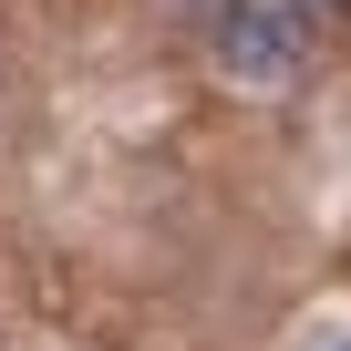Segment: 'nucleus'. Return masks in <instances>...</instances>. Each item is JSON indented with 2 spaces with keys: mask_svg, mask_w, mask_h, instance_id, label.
<instances>
[{
  "mask_svg": "<svg viewBox=\"0 0 351 351\" xmlns=\"http://www.w3.org/2000/svg\"><path fill=\"white\" fill-rule=\"evenodd\" d=\"M330 351H351V330H341V341H330Z\"/></svg>",
  "mask_w": 351,
  "mask_h": 351,
  "instance_id": "20e7f679",
  "label": "nucleus"
},
{
  "mask_svg": "<svg viewBox=\"0 0 351 351\" xmlns=\"http://www.w3.org/2000/svg\"><path fill=\"white\" fill-rule=\"evenodd\" d=\"M320 11H341V21H351V0H320Z\"/></svg>",
  "mask_w": 351,
  "mask_h": 351,
  "instance_id": "7ed1b4c3",
  "label": "nucleus"
},
{
  "mask_svg": "<svg viewBox=\"0 0 351 351\" xmlns=\"http://www.w3.org/2000/svg\"><path fill=\"white\" fill-rule=\"evenodd\" d=\"M207 62L238 83V93H300L310 73V21L289 0H228L207 21Z\"/></svg>",
  "mask_w": 351,
  "mask_h": 351,
  "instance_id": "f257e3e1",
  "label": "nucleus"
},
{
  "mask_svg": "<svg viewBox=\"0 0 351 351\" xmlns=\"http://www.w3.org/2000/svg\"><path fill=\"white\" fill-rule=\"evenodd\" d=\"M155 11H165V21H186V32H207V21L228 11V0H155Z\"/></svg>",
  "mask_w": 351,
  "mask_h": 351,
  "instance_id": "f03ea898",
  "label": "nucleus"
}]
</instances>
